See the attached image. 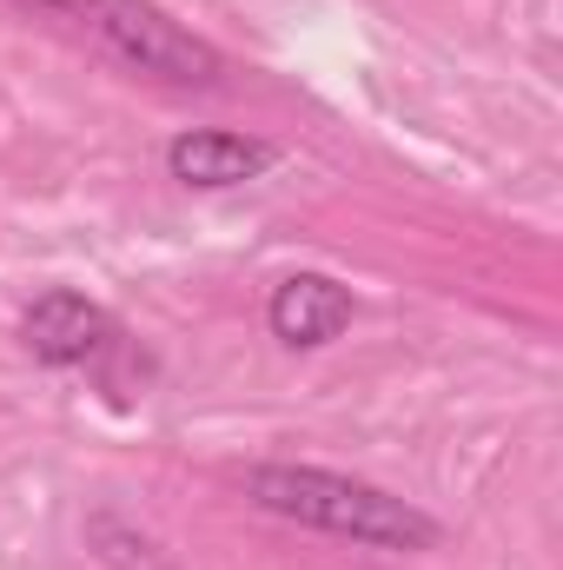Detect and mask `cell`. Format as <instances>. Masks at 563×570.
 I'll use <instances>...</instances> for the list:
<instances>
[{"label":"cell","mask_w":563,"mask_h":570,"mask_svg":"<svg viewBox=\"0 0 563 570\" xmlns=\"http://www.w3.org/2000/svg\"><path fill=\"white\" fill-rule=\"evenodd\" d=\"M166 166L179 186H199V193H226V186H246L273 166V146L246 140V134H226V127H192L166 146Z\"/></svg>","instance_id":"5"},{"label":"cell","mask_w":563,"mask_h":570,"mask_svg":"<svg viewBox=\"0 0 563 570\" xmlns=\"http://www.w3.org/2000/svg\"><path fill=\"white\" fill-rule=\"evenodd\" d=\"M352 292L332 279V273H292V279L273 285V305H266V318H273V338L292 345V352H318V345H332L345 325H352Z\"/></svg>","instance_id":"4"},{"label":"cell","mask_w":563,"mask_h":570,"mask_svg":"<svg viewBox=\"0 0 563 570\" xmlns=\"http://www.w3.org/2000/svg\"><path fill=\"white\" fill-rule=\"evenodd\" d=\"M20 7L33 20H47L53 33L107 53L113 67L159 80V87H219V73H226L219 47H206L192 27H179L152 0H20Z\"/></svg>","instance_id":"2"},{"label":"cell","mask_w":563,"mask_h":570,"mask_svg":"<svg viewBox=\"0 0 563 570\" xmlns=\"http://www.w3.org/2000/svg\"><path fill=\"white\" fill-rule=\"evenodd\" d=\"M246 498L285 524L352 538L365 551H431L437 544V524L418 504H405L365 478L318 471V464H259V471H246Z\"/></svg>","instance_id":"1"},{"label":"cell","mask_w":563,"mask_h":570,"mask_svg":"<svg viewBox=\"0 0 563 570\" xmlns=\"http://www.w3.org/2000/svg\"><path fill=\"white\" fill-rule=\"evenodd\" d=\"M20 338L40 365H60V372H107L113 358H134L120 318L80 292H47L27 305L20 318Z\"/></svg>","instance_id":"3"}]
</instances>
